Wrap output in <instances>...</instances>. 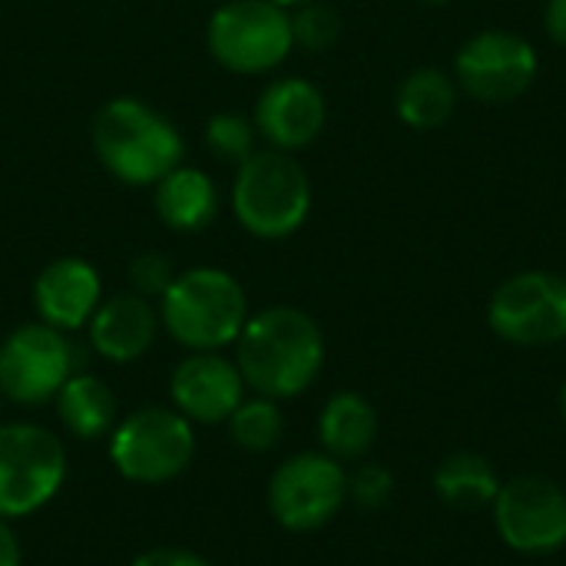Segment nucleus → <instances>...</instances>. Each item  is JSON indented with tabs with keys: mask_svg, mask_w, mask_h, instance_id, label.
Instances as JSON below:
<instances>
[{
	"mask_svg": "<svg viewBox=\"0 0 566 566\" xmlns=\"http://www.w3.org/2000/svg\"><path fill=\"white\" fill-rule=\"evenodd\" d=\"M235 365L262 398L282 401L302 395L325 365V338L315 318L292 305H272L249 315L235 338Z\"/></svg>",
	"mask_w": 566,
	"mask_h": 566,
	"instance_id": "nucleus-1",
	"label": "nucleus"
},
{
	"mask_svg": "<svg viewBox=\"0 0 566 566\" xmlns=\"http://www.w3.org/2000/svg\"><path fill=\"white\" fill-rule=\"evenodd\" d=\"M90 139L99 166L126 186H156L186 159L182 133L136 96L103 103L93 116Z\"/></svg>",
	"mask_w": 566,
	"mask_h": 566,
	"instance_id": "nucleus-2",
	"label": "nucleus"
},
{
	"mask_svg": "<svg viewBox=\"0 0 566 566\" xmlns=\"http://www.w3.org/2000/svg\"><path fill=\"white\" fill-rule=\"evenodd\" d=\"M249 322L242 282L216 265H196L172 279L159 298V325L189 352H222L235 345Z\"/></svg>",
	"mask_w": 566,
	"mask_h": 566,
	"instance_id": "nucleus-3",
	"label": "nucleus"
},
{
	"mask_svg": "<svg viewBox=\"0 0 566 566\" xmlns=\"http://www.w3.org/2000/svg\"><path fill=\"white\" fill-rule=\"evenodd\" d=\"M232 212L255 239L279 242L295 235L312 212V179L305 166L282 149H255L235 166Z\"/></svg>",
	"mask_w": 566,
	"mask_h": 566,
	"instance_id": "nucleus-4",
	"label": "nucleus"
},
{
	"mask_svg": "<svg viewBox=\"0 0 566 566\" xmlns=\"http://www.w3.org/2000/svg\"><path fill=\"white\" fill-rule=\"evenodd\" d=\"M209 53L219 66L259 76L282 66L295 46L292 13L272 0H222L206 27Z\"/></svg>",
	"mask_w": 566,
	"mask_h": 566,
	"instance_id": "nucleus-5",
	"label": "nucleus"
},
{
	"mask_svg": "<svg viewBox=\"0 0 566 566\" xmlns=\"http://www.w3.org/2000/svg\"><path fill=\"white\" fill-rule=\"evenodd\" d=\"M196 454L192 421L176 408H139L113 428V468L133 484L176 481Z\"/></svg>",
	"mask_w": 566,
	"mask_h": 566,
	"instance_id": "nucleus-6",
	"label": "nucleus"
},
{
	"mask_svg": "<svg viewBox=\"0 0 566 566\" xmlns=\"http://www.w3.org/2000/svg\"><path fill=\"white\" fill-rule=\"evenodd\" d=\"M66 478L60 438L40 424H0V517H30L56 497Z\"/></svg>",
	"mask_w": 566,
	"mask_h": 566,
	"instance_id": "nucleus-7",
	"label": "nucleus"
},
{
	"mask_svg": "<svg viewBox=\"0 0 566 566\" xmlns=\"http://www.w3.org/2000/svg\"><path fill=\"white\" fill-rule=\"evenodd\" d=\"M83 352L66 332L30 322L13 328L0 345V395L17 405H46L80 368Z\"/></svg>",
	"mask_w": 566,
	"mask_h": 566,
	"instance_id": "nucleus-8",
	"label": "nucleus"
},
{
	"mask_svg": "<svg viewBox=\"0 0 566 566\" xmlns=\"http://www.w3.org/2000/svg\"><path fill=\"white\" fill-rule=\"evenodd\" d=\"M348 501V474L342 461L305 451L282 461L269 481V511L279 527L308 534L325 527Z\"/></svg>",
	"mask_w": 566,
	"mask_h": 566,
	"instance_id": "nucleus-9",
	"label": "nucleus"
},
{
	"mask_svg": "<svg viewBox=\"0 0 566 566\" xmlns=\"http://www.w3.org/2000/svg\"><path fill=\"white\" fill-rule=\"evenodd\" d=\"M541 70L531 40L507 30H484L471 36L454 60V83L478 103H511L524 96Z\"/></svg>",
	"mask_w": 566,
	"mask_h": 566,
	"instance_id": "nucleus-10",
	"label": "nucleus"
},
{
	"mask_svg": "<svg viewBox=\"0 0 566 566\" xmlns=\"http://www.w3.org/2000/svg\"><path fill=\"white\" fill-rule=\"evenodd\" d=\"M494 335L511 345L537 348L566 338V282L551 272H521L507 279L488 305Z\"/></svg>",
	"mask_w": 566,
	"mask_h": 566,
	"instance_id": "nucleus-11",
	"label": "nucleus"
},
{
	"mask_svg": "<svg viewBox=\"0 0 566 566\" xmlns=\"http://www.w3.org/2000/svg\"><path fill=\"white\" fill-rule=\"evenodd\" d=\"M501 541L527 557L554 554L566 544V494L547 478H517L494 497Z\"/></svg>",
	"mask_w": 566,
	"mask_h": 566,
	"instance_id": "nucleus-12",
	"label": "nucleus"
},
{
	"mask_svg": "<svg viewBox=\"0 0 566 566\" xmlns=\"http://www.w3.org/2000/svg\"><path fill=\"white\" fill-rule=\"evenodd\" d=\"M172 408L199 424H222L245 401L239 365L219 352H189L169 378Z\"/></svg>",
	"mask_w": 566,
	"mask_h": 566,
	"instance_id": "nucleus-13",
	"label": "nucleus"
},
{
	"mask_svg": "<svg viewBox=\"0 0 566 566\" xmlns=\"http://www.w3.org/2000/svg\"><path fill=\"white\" fill-rule=\"evenodd\" d=\"M325 119H328L325 96L305 76L272 80L259 93L252 113L255 133L269 143V149H282V153H295L315 143L318 133L325 129Z\"/></svg>",
	"mask_w": 566,
	"mask_h": 566,
	"instance_id": "nucleus-14",
	"label": "nucleus"
},
{
	"mask_svg": "<svg viewBox=\"0 0 566 566\" xmlns=\"http://www.w3.org/2000/svg\"><path fill=\"white\" fill-rule=\"evenodd\" d=\"M99 302H103L99 272L93 269V262L80 255H63L46 262L33 282V308L40 322L66 335L90 325Z\"/></svg>",
	"mask_w": 566,
	"mask_h": 566,
	"instance_id": "nucleus-15",
	"label": "nucleus"
},
{
	"mask_svg": "<svg viewBox=\"0 0 566 566\" xmlns=\"http://www.w3.org/2000/svg\"><path fill=\"white\" fill-rule=\"evenodd\" d=\"M159 332V312L149 298L136 292H119L103 298L90 318V345L99 358L126 365L143 358Z\"/></svg>",
	"mask_w": 566,
	"mask_h": 566,
	"instance_id": "nucleus-16",
	"label": "nucleus"
},
{
	"mask_svg": "<svg viewBox=\"0 0 566 566\" xmlns=\"http://www.w3.org/2000/svg\"><path fill=\"white\" fill-rule=\"evenodd\" d=\"M156 216L172 232H202L219 216V189L199 166H176L156 186Z\"/></svg>",
	"mask_w": 566,
	"mask_h": 566,
	"instance_id": "nucleus-17",
	"label": "nucleus"
},
{
	"mask_svg": "<svg viewBox=\"0 0 566 566\" xmlns=\"http://www.w3.org/2000/svg\"><path fill=\"white\" fill-rule=\"evenodd\" d=\"M318 438L328 458L335 461H358L378 438V415L368 398L355 391H338L328 398L318 418Z\"/></svg>",
	"mask_w": 566,
	"mask_h": 566,
	"instance_id": "nucleus-18",
	"label": "nucleus"
},
{
	"mask_svg": "<svg viewBox=\"0 0 566 566\" xmlns=\"http://www.w3.org/2000/svg\"><path fill=\"white\" fill-rule=\"evenodd\" d=\"M53 405L60 424L80 441H96L116 428V395L90 371H73Z\"/></svg>",
	"mask_w": 566,
	"mask_h": 566,
	"instance_id": "nucleus-19",
	"label": "nucleus"
},
{
	"mask_svg": "<svg viewBox=\"0 0 566 566\" xmlns=\"http://www.w3.org/2000/svg\"><path fill=\"white\" fill-rule=\"evenodd\" d=\"M454 106H458V83L444 70H434V66H421L408 73L395 99L398 119L421 133L444 126Z\"/></svg>",
	"mask_w": 566,
	"mask_h": 566,
	"instance_id": "nucleus-20",
	"label": "nucleus"
},
{
	"mask_svg": "<svg viewBox=\"0 0 566 566\" xmlns=\"http://www.w3.org/2000/svg\"><path fill=\"white\" fill-rule=\"evenodd\" d=\"M434 491L454 511H481V507L494 504L501 481L488 458H481L474 451H458L438 464Z\"/></svg>",
	"mask_w": 566,
	"mask_h": 566,
	"instance_id": "nucleus-21",
	"label": "nucleus"
},
{
	"mask_svg": "<svg viewBox=\"0 0 566 566\" xmlns=\"http://www.w3.org/2000/svg\"><path fill=\"white\" fill-rule=\"evenodd\" d=\"M229 434L232 441L242 448V451H252V454H262V451H272L282 438V411L272 398H245L232 415H229Z\"/></svg>",
	"mask_w": 566,
	"mask_h": 566,
	"instance_id": "nucleus-22",
	"label": "nucleus"
},
{
	"mask_svg": "<svg viewBox=\"0 0 566 566\" xmlns=\"http://www.w3.org/2000/svg\"><path fill=\"white\" fill-rule=\"evenodd\" d=\"M255 123L242 113H216L206 123V146L222 159V163H245L255 153Z\"/></svg>",
	"mask_w": 566,
	"mask_h": 566,
	"instance_id": "nucleus-23",
	"label": "nucleus"
},
{
	"mask_svg": "<svg viewBox=\"0 0 566 566\" xmlns=\"http://www.w3.org/2000/svg\"><path fill=\"white\" fill-rule=\"evenodd\" d=\"M289 13H292V40H295V46H302L308 53H325L328 46L338 43L342 17H338L335 7L308 0V3H302V7H295Z\"/></svg>",
	"mask_w": 566,
	"mask_h": 566,
	"instance_id": "nucleus-24",
	"label": "nucleus"
},
{
	"mask_svg": "<svg viewBox=\"0 0 566 566\" xmlns=\"http://www.w3.org/2000/svg\"><path fill=\"white\" fill-rule=\"evenodd\" d=\"M179 272L172 269V259L166 252H139L133 262H129V285L136 295L143 298H163L166 289L172 285Z\"/></svg>",
	"mask_w": 566,
	"mask_h": 566,
	"instance_id": "nucleus-25",
	"label": "nucleus"
},
{
	"mask_svg": "<svg viewBox=\"0 0 566 566\" xmlns=\"http://www.w3.org/2000/svg\"><path fill=\"white\" fill-rule=\"evenodd\" d=\"M391 491H395V478L381 464H361L355 474H348V497L365 511L385 507L391 501Z\"/></svg>",
	"mask_w": 566,
	"mask_h": 566,
	"instance_id": "nucleus-26",
	"label": "nucleus"
},
{
	"mask_svg": "<svg viewBox=\"0 0 566 566\" xmlns=\"http://www.w3.org/2000/svg\"><path fill=\"white\" fill-rule=\"evenodd\" d=\"M129 566H212L206 557L182 551V547H153L146 554H139Z\"/></svg>",
	"mask_w": 566,
	"mask_h": 566,
	"instance_id": "nucleus-27",
	"label": "nucleus"
},
{
	"mask_svg": "<svg viewBox=\"0 0 566 566\" xmlns=\"http://www.w3.org/2000/svg\"><path fill=\"white\" fill-rule=\"evenodd\" d=\"M0 566H23V551L20 541L10 527V521L0 517Z\"/></svg>",
	"mask_w": 566,
	"mask_h": 566,
	"instance_id": "nucleus-28",
	"label": "nucleus"
},
{
	"mask_svg": "<svg viewBox=\"0 0 566 566\" xmlns=\"http://www.w3.org/2000/svg\"><path fill=\"white\" fill-rule=\"evenodd\" d=\"M544 23H547V33L566 46V0H547L544 7Z\"/></svg>",
	"mask_w": 566,
	"mask_h": 566,
	"instance_id": "nucleus-29",
	"label": "nucleus"
},
{
	"mask_svg": "<svg viewBox=\"0 0 566 566\" xmlns=\"http://www.w3.org/2000/svg\"><path fill=\"white\" fill-rule=\"evenodd\" d=\"M272 3H279V7H285V10H295V7H302V3H308V0H272Z\"/></svg>",
	"mask_w": 566,
	"mask_h": 566,
	"instance_id": "nucleus-30",
	"label": "nucleus"
},
{
	"mask_svg": "<svg viewBox=\"0 0 566 566\" xmlns=\"http://www.w3.org/2000/svg\"><path fill=\"white\" fill-rule=\"evenodd\" d=\"M560 411H564V421H566V381H564V391H560Z\"/></svg>",
	"mask_w": 566,
	"mask_h": 566,
	"instance_id": "nucleus-31",
	"label": "nucleus"
},
{
	"mask_svg": "<svg viewBox=\"0 0 566 566\" xmlns=\"http://www.w3.org/2000/svg\"><path fill=\"white\" fill-rule=\"evenodd\" d=\"M424 3H438L441 7V3H451V0H424Z\"/></svg>",
	"mask_w": 566,
	"mask_h": 566,
	"instance_id": "nucleus-32",
	"label": "nucleus"
},
{
	"mask_svg": "<svg viewBox=\"0 0 566 566\" xmlns=\"http://www.w3.org/2000/svg\"><path fill=\"white\" fill-rule=\"evenodd\" d=\"M219 3H222V0H219Z\"/></svg>",
	"mask_w": 566,
	"mask_h": 566,
	"instance_id": "nucleus-33",
	"label": "nucleus"
},
{
	"mask_svg": "<svg viewBox=\"0 0 566 566\" xmlns=\"http://www.w3.org/2000/svg\"><path fill=\"white\" fill-rule=\"evenodd\" d=\"M0 398H3V395H0Z\"/></svg>",
	"mask_w": 566,
	"mask_h": 566,
	"instance_id": "nucleus-34",
	"label": "nucleus"
}]
</instances>
